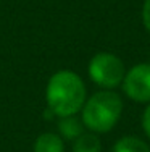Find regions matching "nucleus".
Here are the masks:
<instances>
[{
  "instance_id": "f257e3e1",
  "label": "nucleus",
  "mask_w": 150,
  "mask_h": 152,
  "mask_svg": "<svg viewBox=\"0 0 150 152\" xmlns=\"http://www.w3.org/2000/svg\"><path fill=\"white\" fill-rule=\"evenodd\" d=\"M45 99L53 115H58L60 118L76 115L86 104L84 81L74 71H57L49 79Z\"/></svg>"
},
{
  "instance_id": "f03ea898",
  "label": "nucleus",
  "mask_w": 150,
  "mask_h": 152,
  "mask_svg": "<svg viewBox=\"0 0 150 152\" xmlns=\"http://www.w3.org/2000/svg\"><path fill=\"white\" fill-rule=\"evenodd\" d=\"M123 113V100L115 91L95 92L83 107V123L92 133H107L120 120Z\"/></svg>"
},
{
  "instance_id": "7ed1b4c3",
  "label": "nucleus",
  "mask_w": 150,
  "mask_h": 152,
  "mask_svg": "<svg viewBox=\"0 0 150 152\" xmlns=\"http://www.w3.org/2000/svg\"><path fill=\"white\" fill-rule=\"evenodd\" d=\"M126 68L120 57L110 52H100L89 61V76L103 89H115L123 83Z\"/></svg>"
},
{
  "instance_id": "20e7f679",
  "label": "nucleus",
  "mask_w": 150,
  "mask_h": 152,
  "mask_svg": "<svg viewBox=\"0 0 150 152\" xmlns=\"http://www.w3.org/2000/svg\"><path fill=\"white\" fill-rule=\"evenodd\" d=\"M121 86L131 100L139 104L150 102V63H139L126 71Z\"/></svg>"
},
{
  "instance_id": "39448f33",
  "label": "nucleus",
  "mask_w": 150,
  "mask_h": 152,
  "mask_svg": "<svg viewBox=\"0 0 150 152\" xmlns=\"http://www.w3.org/2000/svg\"><path fill=\"white\" fill-rule=\"evenodd\" d=\"M34 152H65V142L55 133H44L36 139Z\"/></svg>"
},
{
  "instance_id": "423d86ee",
  "label": "nucleus",
  "mask_w": 150,
  "mask_h": 152,
  "mask_svg": "<svg viewBox=\"0 0 150 152\" xmlns=\"http://www.w3.org/2000/svg\"><path fill=\"white\" fill-rule=\"evenodd\" d=\"M83 121H79L74 115L71 117H62L60 118V123H58V128H60V133L65 139H70V141H74L76 137H79L83 134Z\"/></svg>"
},
{
  "instance_id": "0eeeda50",
  "label": "nucleus",
  "mask_w": 150,
  "mask_h": 152,
  "mask_svg": "<svg viewBox=\"0 0 150 152\" xmlns=\"http://www.w3.org/2000/svg\"><path fill=\"white\" fill-rule=\"evenodd\" d=\"M113 152H150V146L141 137L124 136L116 141L113 146Z\"/></svg>"
},
{
  "instance_id": "6e6552de",
  "label": "nucleus",
  "mask_w": 150,
  "mask_h": 152,
  "mask_svg": "<svg viewBox=\"0 0 150 152\" xmlns=\"http://www.w3.org/2000/svg\"><path fill=\"white\" fill-rule=\"evenodd\" d=\"M102 144L95 133H83L73 142V152H100Z\"/></svg>"
},
{
  "instance_id": "1a4fd4ad",
  "label": "nucleus",
  "mask_w": 150,
  "mask_h": 152,
  "mask_svg": "<svg viewBox=\"0 0 150 152\" xmlns=\"http://www.w3.org/2000/svg\"><path fill=\"white\" fill-rule=\"evenodd\" d=\"M142 21H144L145 29L150 32V0H144V7H142Z\"/></svg>"
},
{
  "instance_id": "9d476101",
  "label": "nucleus",
  "mask_w": 150,
  "mask_h": 152,
  "mask_svg": "<svg viewBox=\"0 0 150 152\" xmlns=\"http://www.w3.org/2000/svg\"><path fill=\"white\" fill-rule=\"evenodd\" d=\"M142 128H144L145 134H147V137L150 139V104L144 110V115H142Z\"/></svg>"
}]
</instances>
